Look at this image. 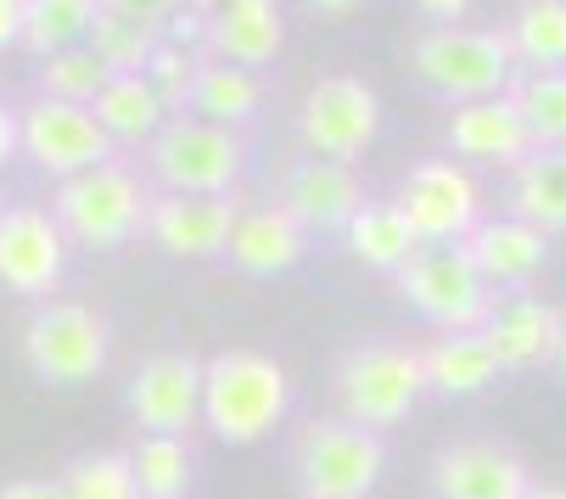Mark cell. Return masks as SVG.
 I'll return each mask as SVG.
<instances>
[{
  "mask_svg": "<svg viewBox=\"0 0 566 499\" xmlns=\"http://www.w3.org/2000/svg\"><path fill=\"white\" fill-rule=\"evenodd\" d=\"M511 214L538 225L544 236L566 230V146H549V152H527L516 169H511Z\"/></svg>",
  "mask_w": 566,
  "mask_h": 499,
  "instance_id": "603a6c76",
  "label": "cell"
},
{
  "mask_svg": "<svg viewBox=\"0 0 566 499\" xmlns=\"http://www.w3.org/2000/svg\"><path fill=\"white\" fill-rule=\"evenodd\" d=\"M0 214H7V208H0Z\"/></svg>",
  "mask_w": 566,
  "mask_h": 499,
  "instance_id": "ee69618b",
  "label": "cell"
},
{
  "mask_svg": "<svg viewBox=\"0 0 566 499\" xmlns=\"http://www.w3.org/2000/svg\"><path fill=\"white\" fill-rule=\"evenodd\" d=\"M555 365H560V376H566V320H560V349H555Z\"/></svg>",
  "mask_w": 566,
  "mask_h": 499,
  "instance_id": "7bdbcfd3",
  "label": "cell"
},
{
  "mask_svg": "<svg viewBox=\"0 0 566 499\" xmlns=\"http://www.w3.org/2000/svg\"><path fill=\"white\" fill-rule=\"evenodd\" d=\"M186 7H191V0H102V12H118V18H129V23H146V29H157V34H169V23H175Z\"/></svg>",
  "mask_w": 566,
  "mask_h": 499,
  "instance_id": "e575fe53",
  "label": "cell"
},
{
  "mask_svg": "<svg viewBox=\"0 0 566 499\" xmlns=\"http://www.w3.org/2000/svg\"><path fill=\"white\" fill-rule=\"evenodd\" d=\"M527 499H566V488H560V482H533Z\"/></svg>",
  "mask_w": 566,
  "mask_h": 499,
  "instance_id": "60d3db41",
  "label": "cell"
},
{
  "mask_svg": "<svg viewBox=\"0 0 566 499\" xmlns=\"http://www.w3.org/2000/svg\"><path fill=\"white\" fill-rule=\"evenodd\" d=\"M85 45H91L113 73H146V62L157 56V45H164V34L146 29V23H129V18H118V12H102Z\"/></svg>",
  "mask_w": 566,
  "mask_h": 499,
  "instance_id": "d6a6232c",
  "label": "cell"
},
{
  "mask_svg": "<svg viewBox=\"0 0 566 499\" xmlns=\"http://www.w3.org/2000/svg\"><path fill=\"white\" fill-rule=\"evenodd\" d=\"M376 135H381V96L359 73H326L308 85V96L297 107V141L308 157L359 163Z\"/></svg>",
  "mask_w": 566,
  "mask_h": 499,
  "instance_id": "9c48e42d",
  "label": "cell"
},
{
  "mask_svg": "<svg viewBox=\"0 0 566 499\" xmlns=\"http://www.w3.org/2000/svg\"><path fill=\"white\" fill-rule=\"evenodd\" d=\"M281 40H286V18H281L275 0H235V7L208 12L202 56L259 73V67H270L281 56Z\"/></svg>",
  "mask_w": 566,
  "mask_h": 499,
  "instance_id": "ac0fdd59",
  "label": "cell"
},
{
  "mask_svg": "<svg viewBox=\"0 0 566 499\" xmlns=\"http://www.w3.org/2000/svg\"><path fill=\"white\" fill-rule=\"evenodd\" d=\"M129 460H135V477H140V499H186V488L197 477L191 438H151V433H140Z\"/></svg>",
  "mask_w": 566,
  "mask_h": 499,
  "instance_id": "f546056e",
  "label": "cell"
},
{
  "mask_svg": "<svg viewBox=\"0 0 566 499\" xmlns=\"http://www.w3.org/2000/svg\"><path fill=\"white\" fill-rule=\"evenodd\" d=\"M387 471L381 433L348 422V415H319L297 433L292 477L303 499H365Z\"/></svg>",
  "mask_w": 566,
  "mask_h": 499,
  "instance_id": "5b68a950",
  "label": "cell"
},
{
  "mask_svg": "<svg viewBox=\"0 0 566 499\" xmlns=\"http://www.w3.org/2000/svg\"><path fill=\"white\" fill-rule=\"evenodd\" d=\"M343 241H348V253L359 264H370L381 276H398L403 264L421 253V236H416L410 214H403L398 202H365L354 214V225L343 230Z\"/></svg>",
  "mask_w": 566,
  "mask_h": 499,
  "instance_id": "d4e9b609",
  "label": "cell"
},
{
  "mask_svg": "<svg viewBox=\"0 0 566 499\" xmlns=\"http://www.w3.org/2000/svg\"><path fill=\"white\" fill-rule=\"evenodd\" d=\"M241 219V197H180V191H151L146 208V241L169 259H230V236Z\"/></svg>",
  "mask_w": 566,
  "mask_h": 499,
  "instance_id": "4fadbf2b",
  "label": "cell"
},
{
  "mask_svg": "<svg viewBox=\"0 0 566 499\" xmlns=\"http://www.w3.org/2000/svg\"><path fill=\"white\" fill-rule=\"evenodd\" d=\"M465 253L476 259L482 281L500 292V287H522V281H533V276L544 270L549 236H544L538 225L505 214V219H482V225L465 236Z\"/></svg>",
  "mask_w": 566,
  "mask_h": 499,
  "instance_id": "44dd1931",
  "label": "cell"
},
{
  "mask_svg": "<svg viewBox=\"0 0 566 499\" xmlns=\"http://www.w3.org/2000/svg\"><path fill=\"white\" fill-rule=\"evenodd\" d=\"M67 276V236L51 208H7L0 214V287L18 298H45Z\"/></svg>",
  "mask_w": 566,
  "mask_h": 499,
  "instance_id": "5bb4252c",
  "label": "cell"
},
{
  "mask_svg": "<svg viewBox=\"0 0 566 499\" xmlns=\"http://www.w3.org/2000/svg\"><path fill=\"white\" fill-rule=\"evenodd\" d=\"M62 488H67V499H140L135 460L118 449H91V455L67 460Z\"/></svg>",
  "mask_w": 566,
  "mask_h": 499,
  "instance_id": "1f68e13d",
  "label": "cell"
},
{
  "mask_svg": "<svg viewBox=\"0 0 566 499\" xmlns=\"http://www.w3.org/2000/svg\"><path fill=\"white\" fill-rule=\"evenodd\" d=\"M560 320H566V309L522 292V298H505L482 331H489V343L500 354V371H533V365H555Z\"/></svg>",
  "mask_w": 566,
  "mask_h": 499,
  "instance_id": "ffe728a7",
  "label": "cell"
},
{
  "mask_svg": "<svg viewBox=\"0 0 566 499\" xmlns=\"http://www.w3.org/2000/svg\"><path fill=\"white\" fill-rule=\"evenodd\" d=\"M292 409V376L259 349H224L202 365V427L219 444L253 449Z\"/></svg>",
  "mask_w": 566,
  "mask_h": 499,
  "instance_id": "6da1fadb",
  "label": "cell"
},
{
  "mask_svg": "<svg viewBox=\"0 0 566 499\" xmlns=\"http://www.w3.org/2000/svg\"><path fill=\"white\" fill-rule=\"evenodd\" d=\"M23 7L29 0H0V51L23 45Z\"/></svg>",
  "mask_w": 566,
  "mask_h": 499,
  "instance_id": "f35d334b",
  "label": "cell"
},
{
  "mask_svg": "<svg viewBox=\"0 0 566 499\" xmlns=\"http://www.w3.org/2000/svg\"><path fill=\"white\" fill-rule=\"evenodd\" d=\"M403 214H410L421 247H443V241H465L482 225V186L465 163L454 157H421L410 175H403L398 197Z\"/></svg>",
  "mask_w": 566,
  "mask_h": 499,
  "instance_id": "8fae6325",
  "label": "cell"
},
{
  "mask_svg": "<svg viewBox=\"0 0 566 499\" xmlns=\"http://www.w3.org/2000/svg\"><path fill=\"white\" fill-rule=\"evenodd\" d=\"M186 113H197L208 124H224V129H241V124H253L264 113V79L253 67H230V62L202 56Z\"/></svg>",
  "mask_w": 566,
  "mask_h": 499,
  "instance_id": "cb8c5ba5",
  "label": "cell"
},
{
  "mask_svg": "<svg viewBox=\"0 0 566 499\" xmlns=\"http://www.w3.org/2000/svg\"><path fill=\"white\" fill-rule=\"evenodd\" d=\"M308 253V230L281 208V202H259V208H241L235 219V236H230V264L253 281H270V276H286L297 270Z\"/></svg>",
  "mask_w": 566,
  "mask_h": 499,
  "instance_id": "d6986e66",
  "label": "cell"
},
{
  "mask_svg": "<svg viewBox=\"0 0 566 499\" xmlns=\"http://www.w3.org/2000/svg\"><path fill=\"white\" fill-rule=\"evenodd\" d=\"M427 393V360L403 343H359L337 360V409L348 422L387 433L410 422V409Z\"/></svg>",
  "mask_w": 566,
  "mask_h": 499,
  "instance_id": "8992f818",
  "label": "cell"
},
{
  "mask_svg": "<svg viewBox=\"0 0 566 499\" xmlns=\"http://www.w3.org/2000/svg\"><path fill=\"white\" fill-rule=\"evenodd\" d=\"M421 360H427V387L443 398H471L500 376L489 331H438V343L421 349Z\"/></svg>",
  "mask_w": 566,
  "mask_h": 499,
  "instance_id": "7402d4cb",
  "label": "cell"
},
{
  "mask_svg": "<svg viewBox=\"0 0 566 499\" xmlns=\"http://www.w3.org/2000/svg\"><path fill=\"white\" fill-rule=\"evenodd\" d=\"M18 152H23V113L0 102V169H7Z\"/></svg>",
  "mask_w": 566,
  "mask_h": 499,
  "instance_id": "8d00e7d4",
  "label": "cell"
},
{
  "mask_svg": "<svg viewBox=\"0 0 566 499\" xmlns=\"http://www.w3.org/2000/svg\"><path fill=\"white\" fill-rule=\"evenodd\" d=\"M241 169H248V141L224 124L197 118V113H175L146 141V175H151L157 191L230 197Z\"/></svg>",
  "mask_w": 566,
  "mask_h": 499,
  "instance_id": "3957f363",
  "label": "cell"
},
{
  "mask_svg": "<svg viewBox=\"0 0 566 499\" xmlns=\"http://www.w3.org/2000/svg\"><path fill=\"white\" fill-rule=\"evenodd\" d=\"M197 12H219V7H235V0H191Z\"/></svg>",
  "mask_w": 566,
  "mask_h": 499,
  "instance_id": "b9f144b4",
  "label": "cell"
},
{
  "mask_svg": "<svg viewBox=\"0 0 566 499\" xmlns=\"http://www.w3.org/2000/svg\"><path fill=\"white\" fill-rule=\"evenodd\" d=\"M297 7H308L314 18H348V12L365 7V0H297Z\"/></svg>",
  "mask_w": 566,
  "mask_h": 499,
  "instance_id": "ab89813d",
  "label": "cell"
},
{
  "mask_svg": "<svg viewBox=\"0 0 566 499\" xmlns=\"http://www.w3.org/2000/svg\"><path fill=\"white\" fill-rule=\"evenodd\" d=\"M146 208H151V186L129 163H102L91 175H73L51 197L62 236L91 247V253H113V247L146 236Z\"/></svg>",
  "mask_w": 566,
  "mask_h": 499,
  "instance_id": "277c9868",
  "label": "cell"
},
{
  "mask_svg": "<svg viewBox=\"0 0 566 499\" xmlns=\"http://www.w3.org/2000/svg\"><path fill=\"white\" fill-rule=\"evenodd\" d=\"M113 67L91 51V45H73V51H56V56H40L34 67V91L51 96V102H78V107H96V96L107 91Z\"/></svg>",
  "mask_w": 566,
  "mask_h": 499,
  "instance_id": "f1b7e54d",
  "label": "cell"
},
{
  "mask_svg": "<svg viewBox=\"0 0 566 499\" xmlns=\"http://www.w3.org/2000/svg\"><path fill=\"white\" fill-rule=\"evenodd\" d=\"M410 67L427 91L449 96L454 107L482 102V96H511V85L522 79L511 34L505 29H471V23L427 29L421 40H410Z\"/></svg>",
  "mask_w": 566,
  "mask_h": 499,
  "instance_id": "7a4b0ae2",
  "label": "cell"
},
{
  "mask_svg": "<svg viewBox=\"0 0 566 499\" xmlns=\"http://www.w3.org/2000/svg\"><path fill=\"white\" fill-rule=\"evenodd\" d=\"M511 102L533 135V152L566 146V73H522L511 85Z\"/></svg>",
  "mask_w": 566,
  "mask_h": 499,
  "instance_id": "4dcf8cb0",
  "label": "cell"
},
{
  "mask_svg": "<svg viewBox=\"0 0 566 499\" xmlns=\"http://www.w3.org/2000/svg\"><path fill=\"white\" fill-rule=\"evenodd\" d=\"M398 298L410 303L421 320H432L438 331H482L489 314L500 309V292L482 281L476 259L465 253V241H443V247H421V253L392 276Z\"/></svg>",
  "mask_w": 566,
  "mask_h": 499,
  "instance_id": "52a82bcc",
  "label": "cell"
},
{
  "mask_svg": "<svg viewBox=\"0 0 566 499\" xmlns=\"http://www.w3.org/2000/svg\"><path fill=\"white\" fill-rule=\"evenodd\" d=\"M96 118H102V129L118 146H146L175 113H169L164 96H157V85H151L146 73H113L107 91L96 96Z\"/></svg>",
  "mask_w": 566,
  "mask_h": 499,
  "instance_id": "484cf974",
  "label": "cell"
},
{
  "mask_svg": "<svg viewBox=\"0 0 566 499\" xmlns=\"http://www.w3.org/2000/svg\"><path fill=\"white\" fill-rule=\"evenodd\" d=\"M113 325L91 303H40L23 325V360L45 387H85L107 371Z\"/></svg>",
  "mask_w": 566,
  "mask_h": 499,
  "instance_id": "ba28073f",
  "label": "cell"
},
{
  "mask_svg": "<svg viewBox=\"0 0 566 499\" xmlns=\"http://www.w3.org/2000/svg\"><path fill=\"white\" fill-rule=\"evenodd\" d=\"M0 499H67V488H62V477H18L0 488Z\"/></svg>",
  "mask_w": 566,
  "mask_h": 499,
  "instance_id": "d590c367",
  "label": "cell"
},
{
  "mask_svg": "<svg viewBox=\"0 0 566 499\" xmlns=\"http://www.w3.org/2000/svg\"><path fill=\"white\" fill-rule=\"evenodd\" d=\"M23 157L34 163L40 175H51L62 186L73 175L102 169V163H118V141L102 129L96 107L34 96L23 107Z\"/></svg>",
  "mask_w": 566,
  "mask_h": 499,
  "instance_id": "30bf717a",
  "label": "cell"
},
{
  "mask_svg": "<svg viewBox=\"0 0 566 499\" xmlns=\"http://www.w3.org/2000/svg\"><path fill=\"white\" fill-rule=\"evenodd\" d=\"M454 157L465 163H500V169H516V163L533 152V135L516 113L511 96H482V102H460L449 107V124H443Z\"/></svg>",
  "mask_w": 566,
  "mask_h": 499,
  "instance_id": "e0dca14e",
  "label": "cell"
},
{
  "mask_svg": "<svg viewBox=\"0 0 566 499\" xmlns=\"http://www.w3.org/2000/svg\"><path fill=\"white\" fill-rule=\"evenodd\" d=\"M505 34L527 73H566V0H522Z\"/></svg>",
  "mask_w": 566,
  "mask_h": 499,
  "instance_id": "4316f807",
  "label": "cell"
},
{
  "mask_svg": "<svg viewBox=\"0 0 566 499\" xmlns=\"http://www.w3.org/2000/svg\"><path fill=\"white\" fill-rule=\"evenodd\" d=\"M197 67H202V51H186V45H157V56L146 62V79L157 85V96L169 102V113H186L191 102V85H197Z\"/></svg>",
  "mask_w": 566,
  "mask_h": 499,
  "instance_id": "836d02e7",
  "label": "cell"
},
{
  "mask_svg": "<svg viewBox=\"0 0 566 499\" xmlns=\"http://www.w3.org/2000/svg\"><path fill=\"white\" fill-rule=\"evenodd\" d=\"M281 208L314 236V230H348L354 214L365 208V186L354 163L332 157H292L281 175Z\"/></svg>",
  "mask_w": 566,
  "mask_h": 499,
  "instance_id": "9a60e30c",
  "label": "cell"
},
{
  "mask_svg": "<svg viewBox=\"0 0 566 499\" xmlns=\"http://www.w3.org/2000/svg\"><path fill=\"white\" fill-rule=\"evenodd\" d=\"M416 7L432 18V29H454V23H465V12L476 7V0H416Z\"/></svg>",
  "mask_w": 566,
  "mask_h": 499,
  "instance_id": "74e56055",
  "label": "cell"
},
{
  "mask_svg": "<svg viewBox=\"0 0 566 499\" xmlns=\"http://www.w3.org/2000/svg\"><path fill=\"white\" fill-rule=\"evenodd\" d=\"M432 493L438 499H527L533 471L505 444L471 438V444H449L432 460Z\"/></svg>",
  "mask_w": 566,
  "mask_h": 499,
  "instance_id": "2e32d148",
  "label": "cell"
},
{
  "mask_svg": "<svg viewBox=\"0 0 566 499\" xmlns=\"http://www.w3.org/2000/svg\"><path fill=\"white\" fill-rule=\"evenodd\" d=\"M202 365L197 354H151L135 365L124 398H129V422L151 438H191L202 422Z\"/></svg>",
  "mask_w": 566,
  "mask_h": 499,
  "instance_id": "7c38bea8",
  "label": "cell"
},
{
  "mask_svg": "<svg viewBox=\"0 0 566 499\" xmlns=\"http://www.w3.org/2000/svg\"><path fill=\"white\" fill-rule=\"evenodd\" d=\"M102 18V0H29L23 7V45L34 56H56L85 45Z\"/></svg>",
  "mask_w": 566,
  "mask_h": 499,
  "instance_id": "83f0119b",
  "label": "cell"
}]
</instances>
